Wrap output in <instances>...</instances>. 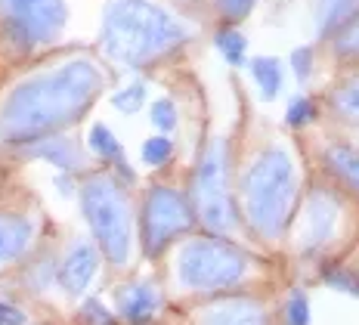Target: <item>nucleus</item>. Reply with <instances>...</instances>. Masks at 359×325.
I'll return each instance as SVG.
<instances>
[{
    "label": "nucleus",
    "mask_w": 359,
    "mask_h": 325,
    "mask_svg": "<svg viewBox=\"0 0 359 325\" xmlns=\"http://www.w3.org/2000/svg\"><path fill=\"white\" fill-rule=\"evenodd\" d=\"M214 44H217V50L223 53V59H226L229 65L245 62V37L238 34L236 28H223V32H217Z\"/></svg>",
    "instance_id": "obj_19"
},
{
    "label": "nucleus",
    "mask_w": 359,
    "mask_h": 325,
    "mask_svg": "<svg viewBox=\"0 0 359 325\" xmlns=\"http://www.w3.org/2000/svg\"><path fill=\"white\" fill-rule=\"evenodd\" d=\"M192 195H196V214L211 232H229L236 226V211L226 186V142L214 140L205 149L196 180H192Z\"/></svg>",
    "instance_id": "obj_6"
},
{
    "label": "nucleus",
    "mask_w": 359,
    "mask_h": 325,
    "mask_svg": "<svg viewBox=\"0 0 359 325\" xmlns=\"http://www.w3.org/2000/svg\"><path fill=\"white\" fill-rule=\"evenodd\" d=\"M359 0H316V25L319 34H338L350 19L356 16Z\"/></svg>",
    "instance_id": "obj_15"
},
{
    "label": "nucleus",
    "mask_w": 359,
    "mask_h": 325,
    "mask_svg": "<svg viewBox=\"0 0 359 325\" xmlns=\"http://www.w3.org/2000/svg\"><path fill=\"white\" fill-rule=\"evenodd\" d=\"M192 214L189 201L183 199V192L170 186H155L149 189L146 205H143V248L149 257H158L164 248L170 245L177 236L192 230Z\"/></svg>",
    "instance_id": "obj_7"
},
{
    "label": "nucleus",
    "mask_w": 359,
    "mask_h": 325,
    "mask_svg": "<svg viewBox=\"0 0 359 325\" xmlns=\"http://www.w3.org/2000/svg\"><path fill=\"white\" fill-rule=\"evenodd\" d=\"M32 236H34L32 220L16 217V214H0V263L16 260L28 248Z\"/></svg>",
    "instance_id": "obj_13"
},
{
    "label": "nucleus",
    "mask_w": 359,
    "mask_h": 325,
    "mask_svg": "<svg viewBox=\"0 0 359 325\" xmlns=\"http://www.w3.org/2000/svg\"><path fill=\"white\" fill-rule=\"evenodd\" d=\"M96 267H100V251L90 241H74L59 267V285L69 294H81L93 282Z\"/></svg>",
    "instance_id": "obj_10"
},
{
    "label": "nucleus",
    "mask_w": 359,
    "mask_h": 325,
    "mask_svg": "<svg viewBox=\"0 0 359 325\" xmlns=\"http://www.w3.org/2000/svg\"><path fill=\"white\" fill-rule=\"evenodd\" d=\"M0 13L22 47L50 44L65 25V0H0Z\"/></svg>",
    "instance_id": "obj_8"
},
{
    "label": "nucleus",
    "mask_w": 359,
    "mask_h": 325,
    "mask_svg": "<svg viewBox=\"0 0 359 325\" xmlns=\"http://www.w3.org/2000/svg\"><path fill=\"white\" fill-rule=\"evenodd\" d=\"M158 307H161V294L149 282H133L118 294V313H121V319L130 322V325L149 322Z\"/></svg>",
    "instance_id": "obj_11"
},
{
    "label": "nucleus",
    "mask_w": 359,
    "mask_h": 325,
    "mask_svg": "<svg viewBox=\"0 0 359 325\" xmlns=\"http://www.w3.org/2000/svg\"><path fill=\"white\" fill-rule=\"evenodd\" d=\"M294 189V161L282 146H269L254 158L242 177L245 211H248L254 230H260L266 239L279 236L291 217Z\"/></svg>",
    "instance_id": "obj_3"
},
{
    "label": "nucleus",
    "mask_w": 359,
    "mask_h": 325,
    "mask_svg": "<svg viewBox=\"0 0 359 325\" xmlns=\"http://www.w3.org/2000/svg\"><path fill=\"white\" fill-rule=\"evenodd\" d=\"M332 102L347 121H356L359 124V78H353V81H347L344 87H338V93H334Z\"/></svg>",
    "instance_id": "obj_20"
},
{
    "label": "nucleus",
    "mask_w": 359,
    "mask_h": 325,
    "mask_svg": "<svg viewBox=\"0 0 359 325\" xmlns=\"http://www.w3.org/2000/svg\"><path fill=\"white\" fill-rule=\"evenodd\" d=\"M325 279H328V285H334V288H341V291H347V294H353V298H359V282L350 273L332 270V273H325Z\"/></svg>",
    "instance_id": "obj_30"
},
{
    "label": "nucleus",
    "mask_w": 359,
    "mask_h": 325,
    "mask_svg": "<svg viewBox=\"0 0 359 325\" xmlns=\"http://www.w3.org/2000/svg\"><path fill=\"white\" fill-rule=\"evenodd\" d=\"M186 25L149 0H115L102 19V50L121 65H149L186 41Z\"/></svg>",
    "instance_id": "obj_2"
},
{
    "label": "nucleus",
    "mask_w": 359,
    "mask_h": 325,
    "mask_svg": "<svg viewBox=\"0 0 359 325\" xmlns=\"http://www.w3.org/2000/svg\"><path fill=\"white\" fill-rule=\"evenodd\" d=\"M251 74H254V81H257V87H260V100H276V93L282 90V65H279V59H273V56H257V59H251Z\"/></svg>",
    "instance_id": "obj_16"
},
{
    "label": "nucleus",
    "mask_w": 359,
    "mask_h": 325,
    "mask_svg": "<svg viewBox=\"0 0 359 325\" xmlns=\"http://www.w3.org/2000/svg\"><path fill=\"white\" fill-rule=\"evenodd\" d=\"M291 65H294V74H297V81H304L310 78V72H313V50L310 47H297L294 53H291Z\"/></svg>",
    "instance_id": "obj_29"
},
{
    "label": "nucleus",
    "mask_w": 359,
    "mask_h": 325,
    "mask_svg": "<svg viewBox=\"0 0 359 325\" xmlns=\"http://www.w3.org/2000/svg\"><path fill=\"white\" fill-rule=\"evenodd\" d=\"M201 325H269V322L264 307L254 304V300H229V304L214 307Z\"/></svg>",
    "instance_id": "obj_14"
},
{
    "label": "nucleus",
    "mask_w": 359,
    "mask_h": 325,
    "mask_svg": "<svg viewBox=\"0 0 359 325\" xmlns=\"http://www.w3.org/2000/svg\"><path fill=\"white\" fill-rule=\"evenodd\" d=\"M254 4H257V0H217V10H220V16H223V19L238 22V19L248 16Z\"/></svg>",
    "instance_id": "obj_27"
},
{
    "label": "nucleus",
    "mask_w": 359,
    "mask_h": 325,
    "mask_svg": "<svg viewBox=\"0 0 359 325\" xmlns=\"http://www.w3.org/2000/svg\"><path fill=\"white\" fill-rule=\"evenodd\" d=\"M285 316H288V325H310V300H306L304 291H291Z\"/></svg>",
    "instance_id": "obj_25"
},
{
    "label": "nucleus",
    "mask_w": 359,
    "mask_h": 325,
    "mask_svg": "<svg viewBox=\"0 0 359 325\" xmlns=\"http://www.w3.org/2000/svg\"><path fill=\"white\" fill-rule=\"evenodd\" d=\"M170 155H174V142L168 137H149L143 142V161L149 168H158V164L170 161Z\"/></svg>",
    "instance_id": "obj_22"
},
{
    "label": "nucleus",
    "mask_w": 359,
    "mask_h": 325,
    "mask_svg": "<svg viewBox=\"0 0 359 325\" xmlns=\"http://www.w3.org/2000/svg\"><path fill=\"white\" fill-rule=\"evenodd\" d=\"M0 325H25V313L19 307L0 300Z\"/></svg>",
    "instance_id": "obj_31"
},
{
    "label": "nucleus",
    "mask_w": 359,
    "mask_h": 325,
    "mask_svg": "<svg viewBox=\"0 0 359 325\" xmlns=\"http://www.w3.org/2000/svg\"><path fill=\"white\" fill-rule=\"evenodd\" d=\"M334 223H338V201L328 192H313L306 199L301 217V236H297L304 251H319L325 241H332Z\"/></svg>",
    "instance_id": "obj_9"
},
{
    "label": "nucleus",
    "mask_w": 359,
    "mask_h": 325,
    "mask_svg": "<svg viewBox=\"0 0 359 325\" xmlns=\"http://www.w3.org/2000/svg\"><path fill=\"white\" fill-rule=\"evenodd\" d=\"M248 273V254L223 239H196L180 251L177 276L192 291H214L236 285Z\"/></svg>",
    "instance_id": "obj_5"
},
{
    "label": "nucleus",
    "mask_w": 359,
    "mask_h": 325,
    "mask_svg": "<svg viewBox=\"0 0 359 325\" xmlns=\"http://www.w3.org/2000/svg\"><path fill=\"white\" fill-rule=\"evenodd\" d=\"M25 155H32V158H41V161H50V164H56V168H62V171H74V168H81V149L74 146L72 140H65V137H43V140H34L32 146L25 149Z\"/></svg>",
    "instance_id": "obj_12"
},
{
    "label": "nucleus",
    "mask_w": 359,
    "mask_h": 325,
    "mask_svg": "<svg viewBox=\"0 0 359 325\" xmlns=\"http://www.w3.org/2000/svg\"><path fill=\"white\" fill-rule=\"evenodd\" d=\"M325 161L344 183L359 192V152H353L350 146H332L325 152Z\"/></svg>",
    "instance_id": "obj_17"
},
{
    "label": "nucleus",
    "mask_w": 359,
    "mask_h": 325,
    "mask_svg": "<svg viewBox=\"0 0 359 325\" xmlns=\"http://www.w3.org/2000/svg\"><path fill=\"white\" fill-rule=\"evenodd\" d=\"M81 208L90 223V232L100 241L102 254L111 263H127L130 257V205L121 186L106 173H96L81 186Z\"/></svg>",
    "instance_id": "obj_4"
},
{
    "label": "nucleus",
    "mask_w": 359,
    "mask_h": 325,
    "mask_svg": "<svg viewBox=\"0 0 359 325\" xmlns=\"http://www.w3.org/2000/svg\"><path fill=\"white\" fill-rule=\"evenodd\" d=\"M102 90V72L90 59H69L59 69L22 81L0 109V140L34 142L53 137L84 115Z\"/></svg>",
    "instance_id": "obj_1"
},
{
    "label": "nucleus",
    "mask_w": 359,
    "mask_h": 325,
    "mask_svg": "<svg viewBox=\"0 0 359 325\" xmlns=\"http://www.w3.org/2000/svg\"><path fill=\"white\" fill-rule=\"evenodd\" d=\"M334 50H338L341 56H359V13L338 32Z\"/></svg>",
    "instance_id": "obj_23"
},
{
    "label": "nucleus",
    "mask_w": 359,
    "mask_h": 325,
    "mask_svg": "<svg viewBox=\"0 0 359 325\" xmlns=\"http://www.w3.org/2000/svg\"><path fill=\"white\" fill-rule=\"evenodd\" d=\"M81 319H84L87 325H115L111 313L100 304V300H87L84 310H81Z\"/></svg>",
    "instance_id": "obj_28"
},
{
    "label": "nucleus",
    "mask_w": 359,
    "mask_h": 325,
    "mask_svg": "<svg viewBox=\"0 0 359 325\" xmlns=\"http://www.w3.org/2000/svg\"><path fill=\"white\" fill-rule=\"evenodd\" d=\"M313 115H316V105H313L310 100H304V96H301V100H294V102L288 105V115H285V121H288L291 127H304L306 121H313Z\"/></svg>",
    "instance_id": "obj_26"
},
{
    "label": "nucleus",
    "mask_w": 359,
    "mask_h": 325,
    "mask_svg": "<svg viewBox=\"0 0 359 325\" xmlns=\"http://www.w3.org/2000/svg\"><path fill=\"white\" fill-rule=\"evenodd\" d=\"M146 102V84H130L124 90H118L115 96H111V105H115L118 112H124V115H133V112H140Z\"/></svg>",
    "instance_id": "obj_21"
},
{
    "label": "nucleus",
    "mask_w": 359,
    "mask_h": 325,
    "mask_svg": "<svg viewBox=\"0 0 359 325\" xmlns=\"http://www.w3.org/2000/svg\"><path fill=\"white\" fill-rule=\"evenodd\" d=\"M149 118H152V124L158 127L161 133H170L177 127V105L170 100H155L152 102V112H149Z\"/></svg>",
    "instance_id": "obj_24"
},
{
    "label": "nucleus",
    "mask_w": 359,
    "mask_h": 325,
    "mask_svg": "<svg viewBox=\"0 0 359 325\" xmlns=\"http://www.w3.org/2000/svg\"><path fill=\"white\" fill-rule=\"evenodd\" d=\"M90 149H93L100 158H109V161H121V158H124L121 142H118V137L109 131L106 124H93V127H90Z\"/></svg>",
    "instance_id": "obj_18"
}]
</instances>
